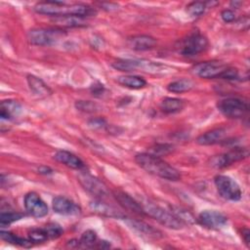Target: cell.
<instances>
[{"mask_svg":"<svg viewBox=\"0 0 250 250\" xmlns=\"http://www.w3.org/2000/svg\"><path fill=\"white\" fill-rule=\"evenodd\" d=\"M53 22L58 24L59 26L63 27H80L87 25V21L83 18L75 17V16H63L53 18Z\"/></svg>","mask_w":250,"mask_h":250,"instance_id":"cell-25","label":"cell"},{"mask_svg":"<svg viewBox=\"0 0 250 250\" xmlns=\"http://www.w3.org/2000/svg\"><path fill=\"white\" fill-rule=\"evenodd\" d=\"M171 212L177 217L179 218L184 224L186 223H194L195 219L192 216L191 213H189L188 211H187L186 209L183 208H179V207H171Z\"/></svg>","mask_w":250,"mask_h":250,"instance_id":"cell-32","label":"cell"},{"mask_svg":"<svg viewBox=\"0 0 250 250\" xmlns=\"http://www.w3.org/2000/svg\"><path fill=\"white\" fill-rule=\"evenodd\" d=\"M26 80L30 91L38 98H46L52 94V91L48 87V85L45 84V82L39 77L32 74H28L26 76Z\"/></svg>","mask_w":250,"mask_h":250,"instance_id":"cell-21","label":"cell"},{"mask_svg":"<svg viewBox=\"0 0 250 250\" xmlns=\"http://www.w3.org/2000/svg\"><path fill=\"white\" fill-rule=\"evenodd\" d=\"M197 222L204 228L210 229H219L227 225L228 218L219 211L205 210L198 215Z\"/></svg>","mask_w":250,"mask_h":250,"instance_id":"cell-11","label":"cell"},{"mask_svg":"<svg viewBox=\"0 0 250 250\" xmlns=\"http://www.w3.org/2000/svg\"><path fill=\"white\" fill-rule=\"evenodd\" d=\"M127 224L130 228H132L138 233L142 234L143 236H145L146 238L159 239L162 237V232L159 229L153 228L152 226H150L143 221L129 219V220H127Z\"/></svg>","mask_w":250,"mask_h":250,"instance_id":"cell-15","label":"cell"},{"mask_svg":"<svg viewBox=\"0 0 250 250\" xmlns=\"http://www.w3.org/2000/svg\"><path fill=\"white\" fill-rule=\"evenodd\" d=\"M34 10L38 14L51 16L53 18L63 16H75L85 19L97 14V11L85 4H70L67 5L62 1H45L39 2L34 6Z\"/></svg>","mask_w":250,"mask_h":250,"instance_id":"cell-1","label":"cell"},{"mask_svg":"<svg viewBox=\"0 0 250 250\" xmlns=\"http://www.w3.org/2000/svg\"><path fill=\"white\" fill-rule=\"evenodd\" d=\"M38 173L43 174V175H49V174H52V173H53V170H52L50 167L43 165V166H40V167L38 168Z\"/></svg>","mask_w":250,"mask_h":250,"instance_id":"cell-39","label":"cell"},{"mask_svg":"<svg viewBox=\"0 0 250 250\" xmlns=\"http://www.w3.org/2000/svg\"><path fill=\"white\" fill-rule=\"evenodd\" d=\"M89 125L94 129H102L106 126V122L104 118H93L89 121Z\"/></svg>","mask_w":250,"mask_h":250,"instance_id":"cell-37","label":"cell"},{"mask_svg":"<svg viewBox=\"0 0 250 250\" xmlns=\"http://www.w3.org/2000/svg\"><path fill=\"white\" fill-rule=\"evenodd\" d=\"M0 236H1L2 240L6 241L7 243L13 244V245H18V246L24 247V248H29V247L32 246V242L29 239L18 236L17 234L12 233L8 230H3L2 229L0 231Z\"/></svg>","mask_w":250,"mask_h":250,"instance_id":"cell-26","label":"cell"},{"mask_svg":"<svg viewBox=\"0 0 250 250\" xmlns=\"http://www.w3.org/2000/svg\"><path fill=\"white\" fill-rule=\"evenodd\" d=\"M226 137V130L224 128H216L199 135L196 143L200 146H211L221 143Z\"/></svg>","mask_w":250,"mask_h":250,"instance_id":"cell-19","label":"cell"},{"mask_svg":"<svg viewBox=\"0 0 250 250\" xmlns=\"http://www.w3.org/2000/svg\"><path fill=\"white\" fill-rule=\"evenodd\" d=\"M242 237L245 244L249 247L250 246V230L248 229L245 228L242 229Z\"/></svg>","mask_w":250,"mask_h":250,"instance_id":"cell-38","label":"cell"},{"mask_svg":"<svg viewBox=\"0 0 250 250\" xmlns=\"http://www.w3.org/2000/svg\"><path fill=\"white\" fill-rule=\"evenodd\" d=\"M193 86H194V84L191 80L182 78V79H178L173 82H170L167 85V90L172 93L181 94V93L188 92V91L191 90L193 88Z\"/></svg>","mask_w":250,"mask_h":250,"instance_id":"cell-27","label":"cell"},{"mask_svg":"<svg viewBox=\"0 0 250 250\" xmlns=\"http://www.w3.org/2000/svg\"><path fill=\"white\" fill-rule=\"evenodd\" d=\"M21 112V105L18 101L5 100L0 104V117L3 120H10Z\"/></svg>","mask_w":250,"mask_h":250,"instance_id":"cell-22","label":"cell"},{"mask_svg":"<svg viewBox=\"0 0 250 250\" xmlns=\"http://www.w3.org/2000/svg\"><path fill=\"white\" fill-rule=\"evenodd\" d=\"M206 9V3L201 2V1H196V2H191L187 6V12L190 17L197 18L201 16Z\"/></svg>","mask_w":250,"mask_h":250,"instance_id":"cell-31","label":"cell"},{"mask_svg":"<svg viewBox=\"0 0 250 250\" xmlns=\"http://www.w3.org/2000/svg\"><path fill=\"white\" fill-rule=\"evenodd\" d=\"M113 195L119 205H121L124 209L127 211L133 212L137 215H146L145 211L143 209V206L141 203L136 201L132 196H130L128 193L121 191V190H115L113 191Z\"/></svg>","mask_w":250,"mask_h":250,"instance_id":"cell-14","label":"cell"},{"mask_svg":"<svg viewBox=\"0 0 250 250\" xmlns=\"http://www.w3.org/2000/svg\"><path fill=\"white\" fill-rule=\"evenodd\" d=\"M149 61L146 60H129V59H122V60H117L114 62L111 63V66L117 70L120 71H132L138 68H141L145 71H146L147 66H148Z\"/></svg>","mask_w":250,"mask_h":250,"instance_id":"cell-18","label":"cell"},{"mask_svg":"<svg viewBox=\"0 0 250 250\" xmlns=\"http://www.w3.org/2000/svg\"><path fill=\"white\" fill-rule=\"evenodd\" d=\"M79 242H80V248L84 247V248H96L97 247V243H98V236L96 231H94L93 229H87L85 230L80 238H79Z\"/></svg>","mask_w":250,"mask_h":250,"instance_id":"cell-28","label":"cell"},{"mask_svg":"<svg viewBox=\"0 0 250 250\" xmlns=\"http://www.w3.org/2000/svg\"><path fill=\"white\" fill-rule=\"evenodd\" d=\"M228 68V65L216 62H203L195 64L192 68V72L200 78L205 79H215V78H222L224 72Z\"/></svg>","mask_w":250,"mask_h":250,"instance_id":"cell-9","label":"cell"},{"mask_svg":"<svg viewBox=\"0 0 250 250\" xmlns=\"http://www.w3.org/2000/svg\"><path fill=\"white\" fill-rule=\"evenodd\" d=\"M90 208L100 214V215H103V216H105V217H110V218H124V215L116 210L114 207L103 202L100 198H96L94 200H92L90 202ZM125 219V218H124Z\"/></svg>","mask_w":250,"mask_h":250,"instance_id":"cell-20","label":"cell"},{"mask_svg":"<svg viewBox=\"0 0 250 250\" xmlns=\"http://www.w3.org/2000/svg\"><path fill=\"white\" fill-rule=\"evenodd\" d=\"M22 217H23V215L21 213L14 212V211L5 212L4 210H2L1 214H0V225H1V227L8 226L16 221H19Z\"/></svg>","mask_w":250,"mask_h":250,"instance_id":"cell-30","label":"cell"},{"mask_svg":"<svg viewBox=\"0 0 250 250\" xmlns=\"http://www.w3.org/2000/svg\"><path fill=\"white\" fill-rule=\"evenodd\" d=\"M44 229H45V230H46V232L48 234L49 239L59 238L62 234V232H63L62 228L60 225L56 224V223H50V224L46 225L44 227Z\"/></svg>","mask_w":250,"mask_h":250,"instance_id":"cell-34","label":"cell"},{"mask_svg":"<svg viewBox=\"0 0 250 250\" xmlns=\"http://www.w3.org/2000/svg\"><path fill=\"white\" fill-rule=\"evenodd\" d=\"M172 149H173V146L168 145V144L155 145L153 147H151V151L149 153L160 157L161 155H165V154L169 153L170 151H172Z\"/></svg>","mask_w":250,"mask_h":250,"instance_id":"cell-35","label":"cell"},{"mask_svg":"<svg viewBox=\"0 0 250 250\" xmlns=\"http://www.w3.org/2000/svg\"><path fill=\"white\" fill-rule=\"evenodd\" d=\"M214 183L219 194L223 198L230 201H238L241 198V188L230 177L226 175H217L214 178Z\"/></svg>","mask_w":250,"mask_h":250,"instance_id":"cell-6","label":"cell"},{"mask_svg":"<svg viewBox=\"0 0 250 250\" xmlns=\"http://www.w3.org/2000/svg\"><path fill=\"white\" fill-rule=\"evenodd\" d=\"M75 106L77 109L84 112H96L100 110V105L91 101H77Z\"/></svg>","mask_w":250,"mask_h":250,"instance_id":"cell-33","label":"cell"},{"mask_svg":"<svg viewBox=\"0 0 250 250\" xmlns=\"http://www.w3.org/2000/svg\"><path fill=\"white\" fill-rule=\"evenodd\" d=\"M28 239L32 243H41L49 239L44 228H34L28 231Z\"/></svg>","mask_w":250,"mask_h":250,"instance_id":"cell-29","label":"cell"},{"mask_svg":"<svg viewBox=\"0 0 250 250\" xmlns=\"http://www.w3.org/2000/svg\"><path fill=\"white\" fill-rule=\"evenodd\" d=\"M92 88H94L92 90V93H94L95 95L96 94H102L104 92V86L101 85V84H99V86H92Z\"/></svg>","mask_w":250,"mask_h":250,"instance_id":"cell-40","label":"cell"},{"mask_svg":"<svg viewBox=\"0 0 250 250\" xmlns=\"http://www.w3.org/2000/svg\"><path fill=\"white\" fill-rule=\"evenodd\" d=\"M221 18H222V20H223L225 22L229 23V22H232V21L235 20V15H234V13H233L231 10L226 9V10H224V11L221 13Z\"/></svg>","mask_w":250,"mask_h":250,"instance_id":"cell-36","label":"cell"},{"mask_svg":"<svg viewBox=\"0 0 250 250\" xmlns=\"http://www.w3.org/2000/svg\"><path fill=\"white\" fill-rule=\"evenodd\" d=\"M78 181L87 191L100 199L108 194V190L104 183L88 173H80L78 176Z\"/></svg>","mask_w":250,"mask_h":250,"instance_id":"cell-12","label":"cell"},{"mask_svg":"<svg viewBox=\"0 0 250 250\" xmlns=\"http://www.w3.org/2000/svg\"><path fill=\"white\" fill-rule=\"evenodd\" d=\"M219 111L228 118H242L249 111V104L246 100L239 98H227L217 104Z\"/></svg>","mask_w":250,"mask_h":250,"instance_id":"cell-5","label":"cell"},{"mask_svg":"<svg viewBox=\"0 0 250 250\" xmlns=\"http://www.w3.org/2000/svg\"><path fill=\"white\" fill-rule=\"evenodd\" d=\"M52 207L53 210L60 215L75 216L79 215L81 212L80 207L75 202L64 196H56L53 199Z\"/></svg>","mask_w":250,"mask_h":250,"instance_id":"cell-13","label":"cell"},{"mask_svg":"<svg viewBox=\"0 0 250 250\" xmlns=\"http://www.w3.org/2000/svg\"><path fill=\"white\" fill-rule=\"evenodd\" d=\"M24 207L26 212L35 218H42L48 214L47 204L34 191L27 192L24 195Z\"/></svg>","mask_w":250,"mask_h":250,"instance_id":"cell-10","label":"cell"},{"mask_svg":"<svg viewBox=\"0 0 250 250\" xmlns=\"http://www.w3.org/2000/svg\"><path fill=\"white\" fill-rule=\"evenodd\" d=\"M185 107V102L182 99L167 97L160 103V109L165 113H176Z\"/></svg>","mask_w":250,"mask_h":250,"instance_id":"cell-24","label":"cell"},{"mask_svg":"<svg viewBox=\"0 0 250 250\" xmlns=\"http://www.w3.org/2000/svg\"><path fill=\"white\" fill-rule=\"evenodd\" d=\"M117 82L123 87L139 90L146 86V81L139 75H122L117 78Z\"/></svg>","mask_w":250,"mask_h":250,"instance_id":"cell-23","label":"cell"},{"mask_svg":"<svg viewBox=\"0 0 250 250\" xmlns=\"http://www.w3.org/2000/svg\"><path fill=\"white\" fill-rule=\"evenodd\" d=\"M142 206L146 215L153 218L159 224L168 229H181L185 226V224L172 212L167 211L157 204H154L150 201H146L142 204Z\"/></svg>","mask_w":250,"mask_h":250,"instance_id":"cell-3","label":"cell"},{"mask_svg":"<svg viewBox=\"0 0 250 250\" xmlns=\"http://www.w3.org/2000/svg\"><path fill=\"white\" fill-rule=\"evenodd\" d=\"M156 45V39L149 35L140 34L135 35L128 39V46L136 51H146L154 48Z\"/></svg>","mask_w":250,"mask_h":250,"instance_id":"cell-17","label":"cell"},{"mask_svg":"<svg viewBox=\"0 0 250 250\" xmlns=\"http://www.w3.org/2000/svg\"><path fill=\"white\" fill-rule=\"evenodd\" d=\"M249 155V149L247 147H233L227 152L213 156L210 160L211 166L222 169L235 163L237 161L247 158Z\"/></svg>","mask_w":250,"mask_h":250,"instance_id":"cell-7","label":"cell"},{"mask_svg":"<svg viewBox=\"0 0 250 250\" xmlns=\"http://www.w3.org/2000/svg\"><path fill=\"white\" fill-rule=\"evenodd\" d=\"M65 32L59 27L55 28H33L28 31L27 39L29 43L36 46H51L56 44Z\"/></svg>","mask_w":250,"mask_h":250,"instance_id":"cell-4","label":"cell"},{"mask_svg":"<svg viewBox=\"0 0 250 250\" xmlns=\"http://www.w3.org/2000/svg\"><path fill=\"white\" fill-rule=\"evenodd\" d=\"M207 47V38L199 32H193L183 40L180 52L185 57H194L205 51Z\"/></svg>","mask_w":250,"mask_h":250,"instance_id":"cell-8","label":"cell"},{"mask_svg":"<svg viewBox=\"0 0 250 250\" xmlns=\"http://www.w3.org/2000/svg\"><path fill=\"white\" fill-rule=\"evenodd\" d=\"M54 158L60 162L62 163L63 165L71 168V169H75V170H82L85 167L84 162L75 154H73L72 152H69L67 150H58L55 155Z\"/></svg>","mask_w":250,"mask_h":250,"instance_id":"cell-16","label":"cell"},{"mask_svg":"<svg viewBox=\"0 0 250 250\" xmlns=\"http://www.w3.org/2000/svg\"><path fill=\"white\" fill-rule=\"evenodd\" d=\"M135 161L141 168L154 176L168 181H178L181 179V174L176 168L168 164L161 157L149 152L136 154Z\"/></svg>","mask_w":250,"mask_h":250,"instance_id":"cell-2","label":"cell"}]
</instances>
